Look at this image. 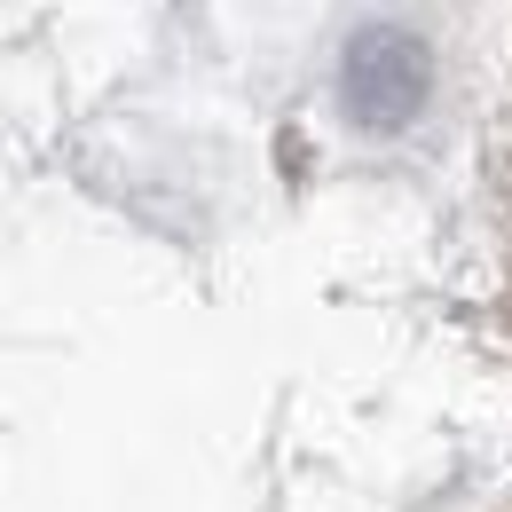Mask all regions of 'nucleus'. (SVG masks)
<instances>
[{"label":"nucleus","instance_id":"nucleus-1","mask_svg":"<svg viewBox=\"0 0 512 512\" xmlns=\"http://www.w3.org/2000/svg\"><path fill=\"white\" fill-rule=\"evenodd\" d=\"M347 103L371 119V127H394L410 103H418V87H426V56L418 48H402V32H371L355 56H347Z\"/></svg>","mask_w":512,"mask_h":512}]
</instances>
